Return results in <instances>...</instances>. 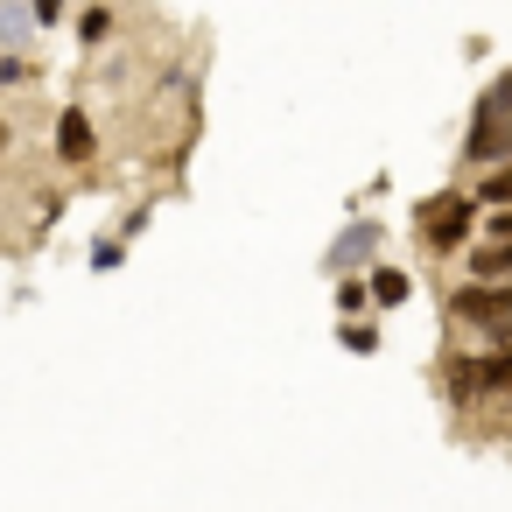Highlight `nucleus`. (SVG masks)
Here are the masks:
<instances>
[{
  "label": "nucleus",
  "instance_id": "obj_1",
  "mask_svg": "<svg viewBox=\"0 0 512 512\" xmlns=\"http://www.w3.org/2000/svg\"><path fill=\"white\" fill-rule=\"evenodd\" d=\"M463 155H470L477 169H505V162H512V71H498V85H484Z\"/></svg>",
  "mask_w": 512,
  "mask_h": 512
},
{
  "label": "nucleus",
  "instance_id": "obj_2",
  "mask_svg": "<svg viewBox=\"0 0 512 512\" xmlns=\"http://www.w3.org/2000/svg\"><path fill=\"white\" fill-rule=\"evenodd\" d=\"M449 323L484 330V344L512 337V281H463V288L449 295Z\"/></svg>",
  "mask_w": 512,
  "mask_h": 512
},
{
  "label": "nucleus",
  "instance_id": "obj_3",
  "mask_svg": "<svg viewBox=\"0 0 512 512\" xmlns=\"http://www.w3.org/2000/svg\"><path fill=\"white\" fill-rule=\"evenodd\" d=\"M470 232H477L470 197H428V204H421V246H428L435 260H442V253H463Z\"/></svg>",
  "mask_w": 512,
  "mask_h": 512
},
{
  "label": "nucleus",
  "instance_id": "obj_4",
  "mask_svg": "<svg viewBox=\"0 0 512 512\" xmlns=\"http://www.w3.org/2000/svg\"><path fill=\"white\" fill-rule=\"evenodd\" d=\"M92 148H99L92 113H78V106H71V113L57 120V155H64V162H92Z\"/></svg>",
  "mask_w": 512,
  "mask_h": 512
},
{
  "label": "nucleus",
  "instance_id": "obj_5",
  "mask_svg": "<svg viewBox=\"0 0 512 512\" xmlns=\"http://www.w3.org/2000/svg\"><path fill=\"white\" fill-rule=\"evenodd\" d=\"M379 253V225H351L337 246H330V274H351V267H365Z\"/></svg>",
  "mask_w": 512,
  "mask_h": 512
},
{
  "label": "nucleus",
  "instance_id": "obj_6",
  "mask_svg": "<svg viewBox=\"0 0 512 512\" xmlns=\"http://www.w3.org/2000/svg\"><path fill=\"white\" fill-rule=\"evenodd\" d=\"M470 281H512V239H477L470 246Z\"/></svg>",
  "mask_w": 512,
  "mask_h": 512
},
{
  "label": "nucleus",
  "instance_id": "obj_7",
  "mask_svg": "<svg viewBox=\"0 0 512 512\" xmlns=\"http://www.w3.org/2000/svg\"><path fill=\"white\" fill-rule=\"evenodd\" d=\"M365 281H372V302H379V309H400V302L414 295V281H407V267H386V260H379V267H372Z\"/></svg>",
  "mask_w": 512,
  "mask_h": 512
},
{
  "label": "nucleus",
  "instance_id": "obj_8",
  "mask_svg": "<svg viewBox=\"0 0 512 512\" xmlns=\"http://www.w3.org/2000/svg\"><path fill=\"white\" fill-rule=\"evenodd\" d=\"M365 302H372V281H351V274H337V309H344V316H358Z\"/></svg>",
  "mask_w": 512,
  "mask_h": 512
},
{
  "label": "nucleus",
  "instance_id": "obj_9",
  "mask_svg": "<svg viewBox=\"0 0 512 512\" xmlns=\"http://www.w3.org/2000/svg\"><path fill=\"white\" fill-rule=\"evenodd\" d=\"M477 204H512V162H505V169H491V176L477 183Z\"/></svg>",
  "mask_w": 512,
  "mask_h": 512
},
{
  "label": "nucleus",
  "instance_id": "obj_10",
  "mask_svg": "<svg viewBox=\"0 0 512 512\" xmlns=\"http://www.w3.org/2000/svg\"><path fill=\"white\" fill-rule=\"evenodd\" d=\"M29 29H36V15H15L8 0H0V36H8V50H22V43H29Z\"/></svg>",
  "mask_w": 512,
  "mask_h": 512
},
{
  "label": "nucleus",
  "instance_id": "obj_11",
  "mask_svg": "<svg viewBox=\"0 0 512 512\" xmlns=\"http://www.w3.org/2000/svg\"><path fill=\"white\" fill-rule=\"evenodd\" d=\"M477 232H484V239H512V204H491Z\"/></svg>",
  "mask_w": 512,
  "mask_h": 512
},
{
  "label": "nucleus",
  "instance_id": "obj_12",
  "mask_svg": "<svg viewBox=\"0 0 512 512\" xmlns=\"http://www.w3.org/2000/svg\"><path fill=\"white\" fill-rule=\"evenodd\" d=\"M344 344L365 358V351H379V330H372V323H344Z\"/></svg>",
  "mask_w": 512,
  "mask_h": 512
},
{
  "label": "nucleus",
  "instance_id": "obj_13",
  "mask_svg": "<svg viewBox=\"0 0 512 512\" xmlns=\"http://www.w3.org/2000/svg\"><path fill=\"white\" fill-rule=\"evenodd\" d=\"M106 36H113V8H92L85 15V43H106Z\"/></svg>",
  "mask_w": 512,
  "mask_h": 512
},
{
  "label": "nucleus",
  "instance_id": "obj_14",
  "mask_svg": "<svg viewBox=\"0 0 512 512\" xmlns=\"http://www.w3.org/2000/svg\"><path fill=\"white\" fill-rule=\"evenodd\" d=\"M29 15H36V29H57L64 22V0H29Z\"/></svg>",
  "mask_w": 512,
  "mask_h": 512
},
{
  "label": "nucleus",
  "instance_id": "obj_15",
  "mask_svg": "<svg viewBox=\"0 0 512 512\" xmlns=\"http://www.w3.org/2000/svg\"><path fill=\"white\" fill-rule=\"evenodd\" d=\"M22 78H29V64L15 50H0V85H22Z\"/></svg>",
  "mask_w": 512,
  "mask_h": 512
},
{
  "label": "nucleus",
  "instance_id": "obj_16",
  "mask_svg": "<svg viewBox=\"0 0 512 512\" xmlns=\"http://www.w3.org/2000/svg\"><path fill=\"white\" fill-rule=\"evenodd\" d=\"M0 148H8V127H0Z\"/></svg>",
  "mask_w": 512,
  "mask_h": 512
}]
</instances>
